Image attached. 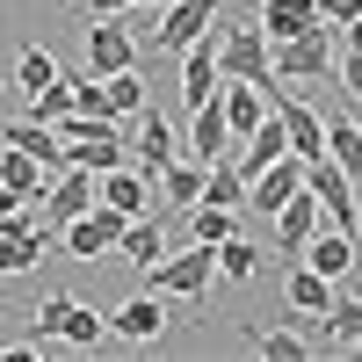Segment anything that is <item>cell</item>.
Returning a JSON list of instances; mask_svg holds the SVG:
<instances>
[{"instance_id": "obj_2", "label": "cell", "mask_w": 362, "mask_h": 362, "mask_svg": "<svg viewBox=\"0 0 362 362\" xmlns=\"http://www.w3.org/2000/svg\"><path fill=\"white\" fill-rule=\"evenodd\" d=\"M210 276H218V247H203V239L189 254H160L153 268H145V283H153L160 297H203Z\"/></svg>"}, {"instance_id": "obj_12", "label": "cell", "mask_w": 362, "mask_h": 362, "mask_svg": "<svg viewBox=\"0 0 362 362\" xmlns=\"http://www.w3.org/2000/svg\"><path fill=\"white\" fill-rule=\"evenodd\" d=\"M95 203L138 218V210H153V174L145 167H109V174H95Z\"/></svg>"}, {"instance_id": "obj_5", "label": "cell", "mask_w": 362, "mask_h": 362, "mask_svg": "<svg viewBox=\"0 0 362 362\" xmlns=\"http://www.w3.org/2000/svg\"><path fill=\"white\" fill-rule=\"evenodd\" d=\"M225 22V0H167L160 22H153V51H181V44H196L203 29H218Z\"/></svg>"}, {"instance_id": "obj_6", "label": "cell", "mask_w": 362, "mask_h": 362, "mask_svg": "<svg viewBox=\"0 0 362 362\" xmlns=\"http://www.w3.org/2000/svg\"><path fill=\"white\" fill-rule=\"evenodd\" d=\"M116 232H124V210H109V203H87L73 225H58V239H66L73 261H109L116 254Z\"/></svg>"}, {"instance_id": "obj_34", "label": "cell", "mask_w": 362, "mask_h": 362, "mask_svg": "<svg viewBox=\"0 0 362 362\" xmlns=\"http://www.w3.org/2000/svg\"><path fill=\"white\" fill-rule=\"evenodd\" d=\"M334 37H341L348 51H362V15H355V22H341V29H334Z\"/></svg>"}, {"instance_id": "obj_18", "label": "cell", "mask_w": 362, "mask_h": 362, "mask_svg": "<svg viewBox=\"0 0 362 362\" xmlns=\"http://www.w3.org/2000/svg\"><path fill=\"white\" fill-rule=\"evenodd\" d=\"M66 167H87V174H109V167H124V138H116V124L66 138Z\"/></svg>"}, {"instance_id": "obj_13", "label": "cell", "mask_w": 362, "mask_h": 362, "mask_svg": "<svg viewBox=\"0 0 362 362\" xmlns=\"http://www.w3.org/2000/svg\"><path fill=\"white\" fill-rule=\"evenodd\" d=\"M297 261H305V268H319L326 283H341L348 268H355V232H341V225H326V218H319V232L305 239V254H297Z\"/></svg>"}, {"instance_id": "obj_26", "label": "cell", "mask_w": 362, "mask_h": 362, "mask_svg": "<svg viewBox=\"0 0 362 362\" xmlns=\"http://www.w3.org/2000/svg\"><path fill=\"white\" fill-rule=\"evenodd\" d=\"M218 276H225V283H254V276H261V247H254V239H239V232L218 239Z\"/></svg>"}, {"instance_id": "obj_29", "label": "cell", "mask_w": 362, "mask_h": 362, "mask_svg": "<svg viewBox=\"0 0 362 362\" xmlns=\"http://www.w3.org/2000/svg\"><path fill=\"white\" fill-rule=\"evenodd\" d=\"M189 232L203 239V247H218V239L239 232V210H225V203H189Z\"/></svg>"}, {"instance_id": "obj_25", "label": "cell", "mask_w": 362, "mask_h": 362, "mask_svg": "<svg viewBox=\"0 0 362 362\" xmlns=\"http://www.w3.org/2000/svg\"><path fill=\"white\" fill-rule=\"evenodd\" d=\"M0 181H8V189H15L22 203H37V196H44V181H51V174H44L37 160H29V153H22V145H0Z\"/></svg>"}, {"instance_id": "obj_28", "label": "cell", "mask_w": 362, "mask_h": 362, "mask_svg": "<svg viewBox=\"0 0 362 362\" xmlns=\"http://www.w3.org/2000/svg\"><path fill=\"white\" fill-rule=\"evenodd\" d=\"M247 348H254V355H268V362H305V355H312V341L283 334V326H247Z\"/></svg>"}, {"instance_id": "obj_4", "label": "cell", "mask_w": 362, "mask_h": 362, "mask_svg": "<svg viewBox=\"0 0 362 362\" xmlns=\"http://www.w3.org/2000/svg\"><path fill=\"white\" fill-rule=\"evenodd\" d=\"M305 189H312V203H319V218L326 225H341V232H355L362 225V196H355V181L334 167V160H305Z\"/></svg>"}, {"instance_id": "obj_32", "label": "cell", "mask_w": 362, "mask_h": 362, "mask_svg": "<svg viewBox=\"0 0 362 362\" xmlns=\"http://www.w3.org/2000/svg\"><path fill=\"white\" fill-rule=\"evenodd\" d=\"M131 8H167V0H87V15H131Z\"/></svg>"}, {"instance_id": "obj_31", "label": "cell", "mask_w": 362, "mask_h": 362, "mask_svg": "<svg viewBox=\"0 0 362 362\" xmlns=\"http://www.w3.org/2000/svg\"><path fill=\"white\" fill-rule=\"evenodd\" d=\"M15 80L29 87V95H37V87H51V80H58V58H51L44 44H29V51L15 58Z\"/></svg>"}, {"instance_id": "obj_9", "label": "cell", "mask_w": 362, "mask_h": 362, "mask_svg": "<svg viewBox=\"0 0 362 362\" xmlns=\"http://www.w3.org/2000/svg\"><path fill=\"white\" fill-rule=\"evenodd\" d=\"M297 189H305V160H297V153H283V160H268L261 174H247V203L261 210V218H276Z\"/></svg>"}, {"instance_id": "obj_24", "label": "cell", "mask_w": 362, "mask_h": 362, "mask_svg": "<svg viewBox=\"0 0 362 362\" xmlns=\"http://www.w3.org/2000/svg\"><path fill=\"white\" fill-rule=\"evenodd\" d=\"M326 160L362 189V131H355V116H334V124H326Z\"/></svg>"}, {"instance_id": "obj_30", "label": "cell", "mask_w": 362, "mask_h": 362, "mask_svg": "<svg viewBox=\"0 0 362 362\" xmlns=\"http://www.w3.org/2000/svg\"><path fill=\"white\" fill-rule=\"evenodd\" d=\"M319 319H326V334H334L341 348H362V297H341L334 290V305H326Z\"/></svg>"}, {"instance_id": "obj_16", "label": "cell", "mask_w": 362, "mask_h": 362, "mask_svg": "<svg viewBox=\"0 0 362 362\" xmlns=\"http://www.w3.org/2000/svg\"><path fill=\"white\" fill-rule=\"evenodd\" d=\"M312 232H319V203H312V189H297V196L276 210V254H283V261H297Z\"/></svg>"}, {"instance_id": "obj_3", "label": "cell", "mask_w": 362, "mask_h": 362, "mask_svg": "<svg viewBox=\"0 0 362 362\" xmlns=\"http://www.w3.org/2000/svg\"><path fill=\"white\" fill-rule=\"evenodd\" d=\"M218 73H225V80H254L261 95L276 87V73H268V37H261V22H232L225 37H218Z\"/></svg>"}, {"instance_id": "obj_10", "label": "cell", "mask_w": 362, "mask_h": 362, "mask_svg": "<svg viewBox=\"0 0 362 362\" xmlns=\"http://www.w3.org/2000/svg\"><path fill=\"white\" fill-rule=\"evenodd\" d=\"M37 203H44V225H73L80 210L95 203V174H87V167H58V174L44 181Z\"/></svg>"}, {"instance_id": "obj_27", "label": "cell", "mask_w": 362, "mask_h": 362, "mask_svg": "<svg viewBox=\"0 0 362 362\" xmlns=\"http://www.w3.org/2000/svg\"><path fill=\"white\" fill-rule=\"evenodd\" d=\"M102 95H109V116L124 124V116H138V109H145V73H138V66L109 73V80H102Z\"/></svg>"}, {"instance_id": "obj_14", "label": "cell", "mask_w": 362, "mask_h": 362, "mask_svg": "<svg viewBox=\"0 0 362 362\" xmlns=\"http://www.w3.org/2000/svg\"><path fill=\"white\" fill-rule=\"evenodd\" d=\"M109 326L124 341H160V326H167V297L160 290H138V297H124V305L109 312Z\"/></svg>"}, {"instance_id": "obj_22", "label": "cell", "mask_w": 362, "mask_h": 362, "mask_svg": "<svg viewBox=\"0 0 362 362\" xmlns=\"http://www.w3.org/2000/svg\"><path fill=\"white\" fill-rule=\"evenodd\" d=\"M102 312L95 305H80V297H66V312H58V334L51 341H66V348H102Z\"/></svg>"}, {"instance_id": "obj_33", "label": "cell", "mask_w": 362, "mask_h": 362, "mask_svg": "<svg viewBox=\"0 0 362 362\" xmlns=\"http://www.w3.org/2000/svg\"><path fill=\"white\" fill-rule=\"evenodd\" d=\"M341 87H348V95H362V51L341 58Z\"/></svg>"}, {"instance_id": "obj_19", "label": "cell", "mask_w": 362, "mask_h": 362, "mask_svg": "<svg viewBox=\"0 0 362 362\" xmlns=\"http://www.w3.org/2000/svg\"><path fill=\"white\" fill-rule=\"evenodd\" d=\"M218 109H225V131H232V145H239V138H247L261 116H268V95H261L254 80H232L225 95H218Z\"/></svg>"}, {"instance_id": "obj_36", "label": "cell", "mask_w": 362, "mask_h": 362, "mask_svg": "<svg viewBox=\"0 0 362 362\" xmlns=\"http://www.w3.org/2000/svg\"><path fill=\"white\" fill-rule=\"evenodd\" d=\"M355 261H362V225H355Z\"/></svg>"}, {"instance_id": "obj_8", "label": "cell", "mask_w": 362, "mask_h": 362, "mask_svg": "<svg viewBox=\"0 0 362 362\" xmlns=\"http://www.w3.org/2000/svg\"><path fill=\"white\" fill-rule=\"evenodd\" d=\"M124 66H138V37L116 15H95V29H87V73L109 80V73H124Z\"/></svg>"}, {"instance_id": "obj_17", "label": "cell", "mask_w": 362, "mask_h": 362, "mask_svg": "<svg viewBox=\"0 0 362 362\" xmlns=\"http://www.w3.org/2000/svg\"><path fill=\"white\" fill-rule=\"evenodd\" d=\"M167 160H181V138H174L167 116L145 102V109H138V167H145V174H160Z\"/></svg>"}, {"instance_id": "obj_20", "label": "cell", "mask_w": 362, "mask_h": 362, "mask_svg": "<svg viewBox=\"0 0 362 362\" xmlns=\"http://www.w3.org/2000/svg\"><path fill=\"white\" fill-rule=\"evenodd\" d=\"M283 297H290V312H305V319H319L326 305H334V283H326L319 268H305V261H290V283H283Z\"/></svg>"}, {"instance_id": "obj_15", "label": "cell", "mask_w": 362, "mask_h": 362, "mask_svg": "<svg viewBox=\"0 0 362 362\" xmlns=\"http://www.w3.org/2000/svg\"><path fill=\"white\" fill-rule=\"evenodd\" d=\"M232 153V131H225V109H218V95H210V102H196L189 109V160H225Z\"/></svg>"}, {"instance_id": "obj_21", "label": "cell", "mask_w": 362, "mask_h": 362, "mask_svg": "<svg viewBox=\"0 0 362 362\" xmlns=\"http://www.w3.org/2000/svg\"><path fill=\"white\" fill-rule=\"evenodd\" d=\"M305 22H319V0H261V37H268V44L297 37Z\"/></svg>"}, {"instance_id": "obj_23", "label": "cell", "mask_w": 362, "mask_h": 362, "mask_svg": "<svg viewBox=\"0 0 362 362\" xmlns=\"http://www.w3.org/2000/svg\"><path fill=\"white\" fill-rule=\"evenodd\" d=\"M203 203H225V210H247V174H239V160H210L203 167Z\"/></svg>"}, {"instance_id": "obj_7", "label": "cell", "mask_w": 362, "mask_h": 362, "mask_svg": "<svg viewBox=\"0 0 362 362\" xmlns=\"http://www.w3.org/2000/svg\"><path fill=\"white\" fill-rule=\"evenodd\" d=\"M268 109L283 116V138H290V153H297V160H319V153H326V116H319V109H305L283 80L268 87Z\"/></svg>"}, {"instance_id": "obj_1", "label": "cell", "mask_w": 362, "mask_h": 362, "mask_svg": "<svg viewBox=\"0 0 362 362\" xmlns=\"http://www.w3.org/2000/svg\"><path fill=\"white\" fill-rule=\"evenodd\" d=\"M268 73L276 80H334V22H305L297 37L268 44Z\"/></svg>"}, {"instance_id": "obj_11", "label": "cell", "mask_w": 362, "mask_h": 362, "mask_svg": "<svg viewBox=\"0 0 362 362\" xmlns=\"http://www.w3.org/2000/svg\"><path fill=\"white\" fill-rule=\"evenodd\" d=\"M174 58H181V102H189V109L218 95V29H203V37L181 44Z\"/></svg>"}, {"instance_id": "obj_35", "label": "cell", "mask_w": 362, "mask_h": 362, "mask_svg": "<svg viewBox=\"0 0 362 362\" xmlns=\"http://www.w3.org/2000/svg\"><path fill=\"white\" fill-rule=\"evenodd\" d=\"M15 203H22V196H15V189H8V181H0V218H8V210H15Z\"/></svg>"}]
</instances>
